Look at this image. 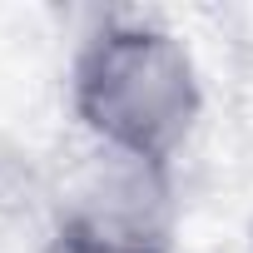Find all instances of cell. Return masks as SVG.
Listing matches in <instances>:
<instances>
[{
  "label": "cell",
  "mask_w": 253,
  "mask_h": 253,
  "mask_svg": "<svg viewBox=\"0 0 253 253\" xmlns=\"http://www.w3.org/2000/svg\"><path fill=\"white\" fill-rule=\"evenodd\" d=\"M70 109L89 144L174 164L204 114L199 65L174 30L114 15L70 60Z\"/></svg>",
  "instance_id": "obj_1"
},
{
  "label": "cell",
  "mask_w": 253,
  "mask_h": 253,
  "mask_svg": "<svg viewBox=\"0 0 253 253\" xmlns=\"http://www.w3.org/2000/svg\"><path fill=\"white\" fill-rule=\"evenodd\" d=\"M40 164L25 144H15L10 134H0V218L25 213L40 199Z\"/></svg>",
  "instance_id": "obj_3"
},
{
  "label": "cell",
  "mask_w": 253,
  "mask_h": 253,
  "mask_svg": "<svg viewBox=\"0 0 253 253\" xmlns=\"http://www.w3.org/2000/svg\"><path fill=\"white\" fill-rule=\"evenodd\" d=\"M248 253H253V243H248Z\"/></svg>",
  "instance_id": "obj_4"
},
{
  "label": "cell",
  "mask_w": 253,
  "mask_h": 253,
  "mask_svg": "<svg viewBox=\"0 0 253 253\" xmlns=\"http://www.w3.org/2000/svg\"><path fill=\"white\" fill-rule=\"evenodd\" d=\"M174 164L89 144L55 189V253H174Z\"/></svg>",
  "instance_id": "obj_2"
}]
</instances>
